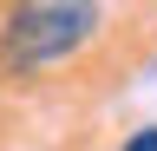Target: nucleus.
<instances>
[{"label":"nucleus","instance_id":"obj_1","mask_svg":"<svg viewBox=\"0 0 157 151\" xmlns=\"http://www.w3.org/2000/svg\"><path fill=\"white\" fill-rule=\"evenodd\" d=\"M98 26H105L98 0H13L7 26H0V53H7V66L39 72V66H59L72 53H85L98 40Z\"/></svg>","mask_w":157,"mask_h":151},{"label":"nucleus","instance_id":"obj_2","mask_svg":"<svg viewBox=\"0 0 157 151\" xmlns=\"http://www.w3.org/2000/svg\"><path fill=\"white\" fill-rule=\"evenodd\" d=\"M124 151H157V125H144V131H137V138H131Z\"/></svg>","mask_w":157,"mask_h":151}]
</instances>
